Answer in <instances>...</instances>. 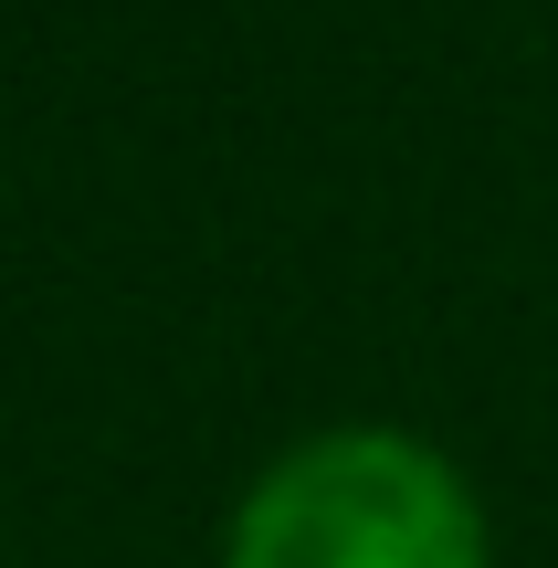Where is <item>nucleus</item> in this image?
Returning <instances> with one entry per match:
<instances>
[{
  "instance_id": "nucleus-1",
  "label": "nucleus",
  "mask_w": 558,
  "mask_h": 568,
  "mask_svg": "<svg viewBox=\"0 0 558 568\" xmlns=\"http://www.w3.org/2000/svg\"><path fill=\"white\" fill-rule=\"evenodd\" d=\"M222 568H496V516L433 432L327 422L232 495Z\"/></svg>"
}]
</instances>
